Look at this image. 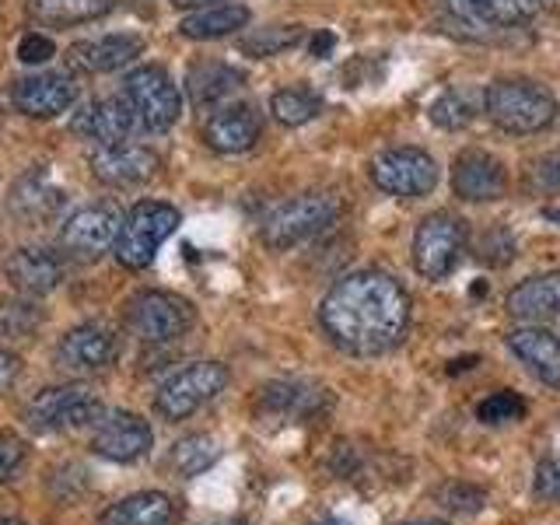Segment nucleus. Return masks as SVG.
<instances>
[{
    "mask_svg": "<svg viewBox=\"0 0 560 525\" xmlns=\"http://www.w3.org/2000/svg\"><path fill=\"white\" fill-rule=\"evenodd\" d=\"M207 525H249L245 518H218V522H207Z\"/></svg>",
    "mask_w": 560,
    "mask_h": 525,
    "instance_id": "c03bdc74",
    "label": "nucleus"
},
{
    "mask_svg": "<svg viewBox=\"0 0 560 525\" xmlns=\"http://www.w3.org/2000/svg\"><path fill=\"white\" fill-rule=\"evenodd\" d=\"M8 203H11V214L18 221H25V224H49V221L60 218L67 197H63V189L46 183V175H25V179L11 189Z\"/></svg>",
    "mask_w": 560,
    "mask_h": 525,
    "instance_id": "393cba45",
    "label": "nucleus"
},
{
    "mask_svg": "<svg viewBox=\"0 0 560 525\" xmlns=\"http://www.w3.org/2000/svg\"><path fill=\"white\" fill-rule=\"evenodd\" d=\"M340 203L329 197V192H302V197H291L280 207H273L259 224V238L267 249L284 253L302 245L315 235H323L326 228L337 221Z\"/></svg>",
    "mask_w": 560,
    "mask_h": 525,
    "instance_id": "7ed1b4c3",
    "label": "nucleus"
},
{
    "mask_svg": "<svg viewBox=\"0 0 560 525\" xmlns=\"http://www.w3.org/2000/svg\"><path fill=\"white\" fill-rule=\"evenodd\" d=\"M372 183L389 197H428L438 186V165L424 148H385L368 162Z\"/></svg>",
    "mask_w": 560,
    "mask_h": 525,
    "instance_id": "9d476101",
    "label": "nucleus"
},
{
    "mask_svg": "<svg viewBox=\"0 0 560 525\" xmlns=\"http://www.w3.org/2000/svg\"><path fill=\"white\" fill-rule=\"evenodd\" d=\"M529 189L533 192H557L560 189V148L542 154L529 168Z\"/></svg>",
    "mask_w": 560,
    "mask_h": 525,
    "instance_id": "4c0bfd02",
    "label": "nucleus"
},
{
    "mask_svg": "<svg viewBox=\"0 0 560 525\" xmlns=\"http://www.w3.org/2000/svg\"><path fill=\"white\" fill-rule=\"evenodd\" d=\"M242 84L245 74L224 60H200L186 70V95L197 109H214V105L232 98Z\"/></svg>",
    "mask_w": 560,
    "mask_h": 525,
    "instance_id": "5701e85b",
    "label": "nucleus"
},
{
    "mask_svg": "<svg viewBox=\"0 0 560 525\" xmlns=\"http://www.w3.org/2000/svg\"><path fill=\"white\" fill-rule=\"evenodd\" d=\"M477 259L487 267H504L515 259V235L504 224H490L487 232L477 238Z\"/></svg>",
    "mask_w": 560,
    "mask_h": 525,
    "instance_id": "c9c22d12",
    "label": "nucleus"
},
{
    "mask_svg": "<svg viewBox=\"0 0 560 525\" xmlns=\"http://www.w3.org/2000/svg\"><path fill=\"white\" fill-rule=\"evenodd\" d=\"M249 18L253 14L245 4H238V0H224V4H203L197 11H189L179 22V32L192 43H210V39H224V35L245 28Z\"/></svg>",
    "mask_w": 560,
    "mask_h": 525,
    "instance_id": "bb28decb",
    "label": "nucleus"
},
{
    "mask_svg": "<svg viewBox=\"0 0 560 525\" xmlns=\"http://www.w3.org/2000/svg\"><path fill=\"white\" fill-rule=\"evenodd\" d=\"M119 228H122V214L113 203H92V207L74 210V214L60 224V245L70 256L95 259L102 253L116 249Z\"/></svg>",
    "mask_w": 560,
    "mask_h": 525,
    "instance_id": "f8f14e48",
    "label": "nucleus"
},
{
    "mask_svg": "<svg viewBox=\"0 0 560 525\" xmlns=\"http://www.w3.org/2000/svg\"><path fill=\"white\" fill-rule=\"evenodd\" d=\"M179 210L162 200H140L130 207V214L122 218L119 238H116V259L127 270H148L165 238L179 228Z\"/></svg>",
    "mask_w": 560,
    "mask_h": 525,
    "instance_id": "39448f33",
    "label": "nucleus"
},
{
    "mask_svg": "<svg viewBox=\"0 0 560 525\" xmlns=\"http://www.w3.org/2000/svg\"><path fill=\"white\" fill-rule=\"evenodd\" d=\"M218 455H221V445L210 434H189L183 442L172 445L168 463L179 477H200L203 469L218 463Z\"/></svg>",
    "mask_w": 560,
    "mask_h": 525,
    "instance_id": "2f4dec72",
    "label": "nucleus"
},
{
    "mask_svg": "<svg viewBox=\"0 0 560 525\" xmlns=\"http://www.w3.org/2000/svg\"><path fill=\"white\" fill-rule=\"evenodd\" d=\"M525 399L512 389H501L494 396H487L480 407H477V417L483 420V424L498 428V424H518V420L525 417Z\"/></svg>",
    "mask_w": 560,
    "mask_h": 525,
    "instance_id": "f704fd0d",
    "label": "nucleus"
},
{
    "mask_svg": "<svg viewBox=\"0 0 560 525\" xmlns=\"http://www.w3.org/2000/svg\"><path fill=\"white\" fill-rule=\"evenodd\" d=\"M18 375H22V358H18L11 347L0 343V393H8L18 382Z\"/></svg>",
    "mask_w": 560,
    "mask_h": 525,
    "instance_id": "79ce46f5",
    "label": "nucleus"
},
{
    "mask_svg": "<svg viewBox=\"0 0 560 525\" xmlns=\"http://www.w3.org/2000/svg\"><path fill=\"white\" fill-rule=\"evenodd\" d=\"M312 525H350V522H343V518H319V522H312Z\"/></svg>",
    "mask_w": 560,
    "mask_h": 525,
    "instance_id": "49530a36",
    "label": "nucleus"
},
{
    "mask_svg": "<svg viewBox=\"0 0 560 525\" xmlns=\"http://www.w3.org/2000/svg\"><path fill=\"white\" fill-rule=\"evenodd\" d=\"M232 375L221 361H197L186 364L183 372H175L162 389L154 393V410L165 420H186L200 407H207L210 399H218Z\"/></svg>",
    "mask_w": 560,
    "mask_h": 525,
    "instance_id": "0eeeda50",
    "label": "nucleus"
},
{
    "mask_svg": "<svg viewBox=\"0 0 560 525\" xmlns=\"http://www.w3.org/2000/svg\"><path fill=\"white\" fill-rule=\"evenodd\" d=\"M262 137V116L249 102L221 105L203 122V144L218 154H245Z\"/></svg>",
    "mask_w": 560,
    "mask_h": 525,
    "instance_id": "a211bd4d",
    "label": "nucleus"
},
{
    "mask_svg": "<svg viewBox=\"0 0 560 525\" xmlns=\"http://www.w3.org/2000/svg\"><path fill=\"white\" fill-rule=\"evenodd\" d=\"M116 8V0H28V14L46 25H84L98 22Z\"/></svg>",
    "mask_w": 560,
    "mask_h": 525,
    "instance_id": "c85d7f7f",
    "label": "nucleus"
},
{
    "mask_svg": "<svg viewBox=\"0 0 560 525\" xmlns=\"http://www.w3.org/2000/svg\"><path fill=\"white\" fill-rule=\"evenodd\" d=\"M122 354V337L105 323H81L74 329H67L57 343V368L70 375H95L113 368Z\"/></svg>",
    "mask_w": 560,
    "mask_h": 525,
    "instance_id": "9b49d317",
    "label": "nucleus"
},
{
    "mask_svg": "<svg viewBox=\"0 0 560 525\" xmlns=\"http://www.w3.org/2000/svg\"><path fill=\"white\" fill-rule=\"evenodd\" d=\"M448 11L472 28H515L547 11V0H448Z\"/></svg>",
    "mask_w": 560,
    "mask_h": 525,
    "instance_id": "412c9836",
    "label": "nucleus"
},
{
    "mask_svg": "<svg viewBox=\"0 0 560 525\" xmlns=\"http://www.w3.org/2000/svg\"><path fill=\"white\" fill-rule=\"evenodd\" d=\"M144 49L148 43L140 32H109V35H95V39L74 43L67 49V60L78 70H88V74H113V70L144 57Z\"/></svg>",
    "mask_w": 560,
    "mask_h": 525,
    "instance_id": "aec40b11",
    "label": "nucleus"
},
{
    "mask_svg": "<svg viewBox=\"0 0 560 525\" xmlns=\"http://www.w3.org/2000/svg\"><path fill=\"white\" fill-rule=\"evenodd\" d=\"M70 130L78 137L98 140V148H113V144H127V140L140 130V119L130 109L127 98L109 95V98L84 102L78 116L70 119Z\"/></svg>",
    "mask_w": 560,
    "mask_h": 525,
    "instance_id": "dca6fc26",
    "label": "nucleus"
},
{
    "mask_svg": "<svg viewBox=\"0 0 560 525\" xmlns=\"http://www.w3.org/2000/svg\"><path fill=\"white\" fill-rule=\"evenodd\" d=\"M508 312L515 319H560V270L539 273L522 280L518 288H512L508 294Z\"/></svg>",
    "mask_w": 560,
    "mask_h": 525,
    "instance_id": "a878e982",
    "label": "nucleus"
},
{
    "mask_svg": "<svg viewBox=\"0 0 560 525\" xmlns=\"http://www.w3.org/2000/svg\"><path fill=\"white\" fill-rule=\"evenodd\" d=\"M508 350L529 368V372L550 385V389H560V340L550 329L542 326H518L508 332Z\"/></svg>",
    "mask_w": 560,
    "mask_h": 525,
    "instance_id": "4be33fe9",
    "label": "nucleus"
},
{
    "mask_svg": "<svg viewBox=\"0 0 560 525\" xmlns=\"http://www.w3.org/2000/svg\"><path fill=\"white\" fill-rule=\"evenodd\" d=\"M46 323V312L28 294L0 302V340H28Z\"/></svg>",
    "mask_w": 560,
    "mask_h": 525,
    "instance_id": "7c9ffc66",
    "label": "nucleus"
},
{
    "mask_svg": "<svg viewBox=\"0 0 560 525\" xmlns=\"http://www.w3.org/2000/svg\"><path fill=\"white\" fill-rule=\"evenodd\" d=\"M122 98H127L130 109L137 113L140 130H151V133H165L183 116L179 88H175L165 67H154V63L130 70L127 81H122Z\"/></svg>",
    "mask_w": 560,
    "mask_h": 525,
    "instance_id": "423d86ee",
    "label": "nucleus"
},
{
    "mask_svg": "<svg viewBox=\"0 0 560 525\" xmlns=\"http://www.w3.org/2000/svg\"><path fill=\"white\" fill-rule=\"evenodd\" d=\"M533 490H536V498L560 504V459H542L536 466Z\"/></svg>",
    "mask_w": 560,
    "mask_h": 525,
    "instance_id": "a19ab883",
    "label": "nucleus"
},
{
    "mask_svg": "<svg viewBox=\"0 0 560 525\" xmlns=\"http://www.w3.org/2000/svg\"><path fill=\"white\" fill-rule=\"evenodd\" d=\"M438 501H442V508H448V512H455V515H477L487 508V494L472 483H448V487H442Z\"/></svg>",
    "mask_w": 560,
    "mask_h": 525,
    "instance_id": "e433bc0d",
    "label": "nucleus"
},
{
    "mask_svg": "<svg viewBox=\"0 0 560 525\" xmlns=\"http://www.w3.org/2000/svg\"><path fill=\"white\" fill-rule=\"evenodd\" d=\"M49 57H57V46H52L49 35H43V32L22 35V43H18V60L35 67V63H46Z\"/></svg>",
    "mask_w": 560,
    "mask_h": 525,
    "instance_id": "ea45409f",
    "label": "nucleus"
},
{
    "mask_svg": "<svg viewBox=\"0 0 560 525\" xmlns=\"http://www.w3.org/2000/svg\"><path fill=\"white\" fill-rule=\"evenodd\" d=\"M4 273L14 284L18 294L28 298H43L52 294L67 277V262L57 249H46V245H25V249H14L4 262Z\"/></svg>",
    "mask_w": 560,
    "mask_h": 525,
    "instance_id": "6ab92c4d",
    "label": "nucleus"
},
{
    "mask_svg": "<svg viewBox=\"0 0 560 525\" xmlns=\"http://www.w3.org/2000/svg\"><path fill=\"white\" fill-rule=\"evenodd\" d=\"M192 305L172 291H140L127 302V326L144 343H175L192 329Z\"/></svg>",
    "mask_w": 560,
    "mask_h": 525,
    "instance_id": "1a4fd4ad",
    "label": "nucleus"
},
{
    "mask_svg": "<svg viewBox=\"0 0 560 525\" xmlns=\"http://www.w3.org/2000/svg\"><path fill=\"white\" fill-rule=\"evenodd\" d=\"M179 522V504L165 490H140L105 508L98 525H175Z\"/></svg>",
    "mask_w": 560,
    "mask_h": 525,
    "instance_id": "b1692460",
    "label": "nucleus"
},
{
    "mask_svg": "<svg viewBox=\"0 0 560 525\" xmlns=\"http://www.w3.org/2000/svg\"><path fill=\"white\" fill-rule=\"evenodd\" d=\"M0 525H28V522H22V518H11V515H8V518H0Z\"/></svg>",
    "mask_w": 560,
    "mask_h": 525,
    "instance_id": "09e8293b",
    "label": "nucleus"
},
{
    "mask_svg": "<svg viewBox=\"0 0 560 525\" xmlns=\"http://www.w3.org/2000/svg\"><path fill=\"white\" fill-rule=\"evenodd\" d=\"M428 116H431L434 127H442V130H463V127H469V122H472L477 109H472V102L463 92H445V95H438L431 102Z\"/></svg>",
    "mask_w": 560,
    "mask_h": 525,
    "instance_id": "72a5a7b5",
    "label": "nucleus"
},
{
    "mask_svg": "<svg viewBox=\"0 0 560 525\" xmlns=\"http://www.w3.org/2000/svg\"><path fill=\"white\" fill-rule=\"evenodd\" d=\"M319 326L332 347L375 358L399 347L410 326V294L382 270H358L332 284L319 305Z\"/></svg>",
    "mask_w": 560,
    "mask_h": 525,
    "instance_id": "f257e3e1",
    "label": "nucleus"
},
{
    "mask_svg": "<svg viewBox=\"0 0 560 525\" xmlns=\"http://www.w3.org/2000/svg\"><path fill=\"white\" fill-rule=\"evenodd\" d=\"M483 109L504 133H539L557 119V98L539 81L498 78L494 84H487Z\"/></svg>",
    "mask_w": 560,
    "mask_h": 525,
    "instance_id": "f03ea898",
    "label": "nucleus"
},
{
    "mask_svg": "<svg viewBox=\"0 0 560 525\" xmlns=\"http://www.w3.org/2000/svg\"><path fill=\"white\" fill-rule=\"evenodd\" d=\"M319 399H326L323 389L305 382H270L259 393V407L277 417H312L319 413Z\"/></svg>",
    "mask_w": 560,
    "mask_h": 525,
    "instance_id": "cd10ccee",
    "label": "nucleus"
},
{
    "mask_svg": "<svg viewBox=\"0 0 560 525\" xmlns=\"http://www.w3.org/2000/svg\"><path fill=\"white\" fill-rule=\"evenodd\" d=\"M466 221L448 210L424 218L413 232V270L428 280H445L466 253Z\"/></svg>",
    "mask_w": 560,
    "mask_h": 525,
    "instance_id": "6e6552de",
    "label": "nucleus"
},
{
    "mask_svg": "<svg viewBox=\"0 0 560 525\" xmlns=\"http://www.w3.org/2000/svg\"><path fill=\"white\" fill-rule=\"evenodd\" d=\"M407 525H448V522H442V518H420V522H407Z\"/></svg>",
    "mask_w": 560,
    "mask_h": 525,
    "instance_id": "a18cd8bd",
    "label": "nucleus"
},
{
    "mask_svg": "<svg viewBox=\"0 0 560 525\" xmlns=\"http://www.w3.org/2000/svg\"><path fill=\"white\" fill-rule=\"evenodd\" d=\"M305 28L302 25H267V28H253L249 35H242L238 39V52L253 60H270V57H280V52L294 49L302 43Z\"/></svg>",
    "mask_w": 560,
    "mask_h": 525,
    "instance_id": "c756f323",
    "label": "nucleus"
},
{
    "mask_svg": "<svg viewBox=\"0 0 560 525\" xmlns=\"http://www.w3.org/2000/svg\"><path fill=\"white\" fill-rule=\"evenodd\" d=\"M154 445V431L151 424L140 413H130V410H113V413H102V420L95 424V434H92V448L95 455L109 463H137L144 459Z\"/></svg>",
    "mask_w": 560,
    "mask_h": 525,
    "instance_id": "ddd939ff",
    "label": "nucleus"
},
{
    "mask_svg": "<svg viewBox=\"0 0 560 525\" xmlns=\"http://www.w3.org/2000/svg\"><path fill=\"white\" fill-rule=\"evenodd\" d=\"M547 221L560 224V207H550V210H547Z\"/></svg>",
    "mask_w": 560,
    "mask_h": 525,
    "instance_id": "de8ad7c7",
    "label": "nucleus"
},
{
    "mask_svg": "<svg viewBox=\"0 0 560 525\" xmlns=\"http://www.w3.org/2000/svg\"><path fill=\"white\" fill-rule=\"evenodd\" d=\"M88 165H92V175L102 186L133 189L154 179L158 168H162V158L144 144H113V148L92 151Z\"/></svg>",
    "mask_w": 560,
    "mask_h": 525,
    "instance_id": "2eb2a0df",
    "label": "nucleus"
},
{
    "mask_svg": "<svg viewBox=\"0 0 560 525\" xmlns=\"http://www.w3.org/2000/svg\"><path fill=\"white\" fill-rule=\"evenodd\" d=\"M452 192L466 203H490L508 192V172L490 151L469 148L452 162Z\"/></svg>",
    "mask_w": 560,
    "mask_h": 525,
    "instance_id": "f3484780",
    "label": "nucleus"
},
{
    "mask_svg": "<svg viewBox=\"0 0 560 525\" xmlns=\"http://www.w3.org/2000/svg\"><path fill=\"white\" fill-rule=\"evenodd\" d=\"M78 102V81L63 70H43V74H25L11 88V105L22 116L52 119L67 113Z\"/></svg>",
    "mask_w": 560,
    "mask_h": 525,
    "instance_id": "4468645a",
    "label": "nucleus"
},
{
    "mask_svg": "<svg viewBox=\"0 0 560 525\" xmlns=\"http://www.w3.org/2000/svg\"><path fill=\"white\" fill-rule=\"evenodd\" d=\"M102 420V402L92 385L84 382H63L39 389L25 407V424L35 434H60V431H78Z\"/></svg>",
    "mask_w": 560,
    "mask_h": 525,
    "instance_id": "20e7f679",
    "label": "nucleus"
},
{
    "mask_svg": "<svg viewBox=\"0 0 560 525\" xmlns=\"http://www.w3.org/2000/svg\"><path fill=\"white\" fill-rule=\"evenodd\" d=\"M25 463V442L18 434L0 431V483L11 480Z\"/></svg>",
    "mask_w": 560,
    "mask_h": 525,
    "instance_id": "58836bf2",
    "label": "nucleus"
},
{
    "mask_svg": "<svg viewBox=\"0 0 560 525\" xmlns=\"http://www.w3.org/2000/svg\"><path fill=\"white\" fill-rule=\"evenodd\" d=\"M323 109V102L315 92L308 88H280L270 98V113L277 122H284V127H302V122L315 119Z\"/></svg>",
    "mask_w": 560,
    "mask_h": 525,
    "instance_id": "473e14b6",
    "label": "nucleus"
},
{
    "mask_svg": "<svg viewBox=\"0 0 560 525\" xmlns=\"http://www.w3.org/2000/svg\"><path fill=\"white\" fill-rule=\"evenodd\" d=\"M332 46H337V35H332V32H326V28H319V32H315L312 35V57L315 60H326L329 57V52H332Z\"/></svg>",
    "mask_w": 560,
    "mask_h": 525,
    "instance_id": "37998d69",
    "label": "nucleus"
}]
</instances>
